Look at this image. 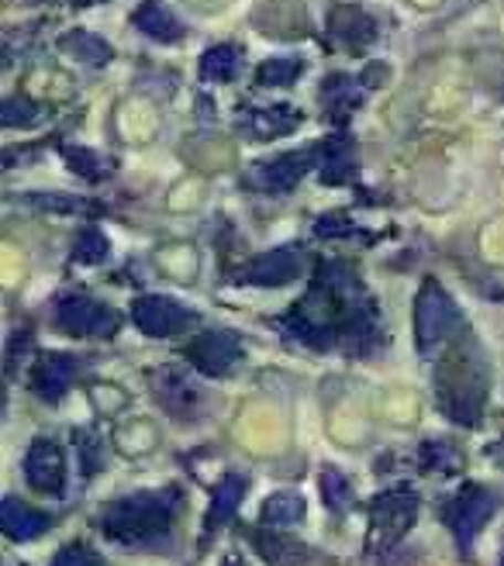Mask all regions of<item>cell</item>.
Listing matches in <instances>:
<instances>
[{"mask_svg": "<svg viewBox=\"0 0 504 566\" xmlns=\"http://www.w3.org/2000/svg\"><path fill=\"white\" fill-rule=\"evenodd\" d=\"M73 380H76V359L63 356V353H49L32 366L28 387H32V394H39L42 401L55 405L73 387Z\"/></svg>", "mask_w": 504, "mask_h": 566, "instance_id": "cell-14", "label": "cell"}, {"mask_svg": "<svg viewBox=\"0 0 504 566\" xmlns=\"http://www.w3.org/2000/svg\"><path fill=\"white\" fill-rule=\"evenodd\" d=\"M328 35L346 52H359L377 39V24L367 11H359V8H335L328 18Z\"/></svg>", "mask_w": 504, "mask_h": 566, "instance_id": "cell-18", "label": "cell"}, {"mask_svg": "<svg viewBox=\"0 0 504 566\" xmlns=\"http://www.w3.org/2000/svg\"><path fill=\"white\" fill-rule=\"evenodd\" d=\"M322 497H325V504L332 507V512H346L349 507V501H353V488H349V480L339 473V470H332V467H325L322 470Z\"/></svg>", "mask_w": 504, "mask_h": 566, "instance_id": "cell-27", "label": "cell"}, {"mask_svg": "<svg viewBox=\"0 0 504 566\" xmlns=\"http://www.w3.org/2000/svg\"><path fill=\"white\" fill-rule=\"evenodd\" d=\"M418 518V497L411 491H390L384 497H377L374 504V535H387V539H398L411 528V522Z\"/></svg>", "mask_w": 504, "mask_h": 566, "instance_id": "cell-15", "label": "cell"}, {"mask_svg": "<svg viewBox=\"0 0 504 566\" xmlns=\"http://www.w3.org/2000/svg\"><path fill=\"white\" fill-rule=\"evenodd\" d=\"M501 566H504V556H501Z\"/></svg>", "mask_w": 504, "mask_h": 566, "instance_id": "cell-35", "label": "cell"}, {"mask_svg": "<svg viewBox=\"0 0 504 566\" xmlns=\"http://www.w3.org/2000/svg\"><path fill=\"white\" fill-rule=\"evenodd\" d=\"M252 543H256V549L273 566H304V559H312V549L301 546V543H291V539H280V535L252 532Z\"/></svg>", "mask_w": 504, "mask_h": 566, "instance_id": "cell-23", "label": "cell"}, {"mask_svg": "<svg viewBox=\"0 0 504 566\" xmlns=\"http://www.w3.org/2000/svg\"><path fill=\"white\" fill-rule=\"evenodd\" d=\"M132 21H135L138 32L156 39V42H180L183 39L180 18L170 8H166V4H159V0H146V4H138V11L132 14Z\"/></svg>", "mask_w": 504, "mask_h": 566, "instance_id": "cell-19", "label": "cell"}, {"mask_svg": "<svg viewBox=\"0 0 504 566\" xmlns=\"http://www.w3.org/2000/svg\"><path fill=\"white\" fill-rule=\"evenodd\" d=\"M359 169V156H356V142L353 135L339 132L328 135V142L318 149V174L325 184H349Z\"/></svg>", "mask_w": 504, "mask_h": 566, "instance_id": "cell-16", "label": "cell"}, {"mask_svg": "<svg viewBox=\"0 0 504 566\" xmlns=\"http://www.w3.org/2000/svg\"><path fill=\"white\" fill-rule=\"evenodd\" d=\"M107 252H111V245H107L104 232H97V229H83V232L76 235V245H73V263L97 266V263L107 260Z\"/></svg>", "mask_w": 504, "mask_h": 566, "instance_id": "cell-26", "label": "cell"}, {"mask_svg": "<svg viewBox=\"0 0 504 566\" xmlns=\"http://www.w3.org/2000/svg\"><path fill=\"white\" fill-rule=\"evenodd\" d=\"M94 398H107L97 405L104 415H118L125 408V390H118V387H94Z\"/></svg>", "mask_w": 504, "mask_h": 566, "instance_id": "cell-33", "label": "cell"}, {"mask_svg": "<svg viewBox=\"0 0 504 566\" xmlns=\"http://www.w3.org/2000/svg\"><path fill=\"white\" fill-rule=\"evenodd\" d=\"M322 101H325V111L328 118L335 122H346L356 107H363V87L353 80V76H325V87H322Z\"/></svg>", "mask_w": 504, "mask_h": 566, "instance_id": "cell-20", "label": "cell"}, {"mask_svg": "<svg viewBox=\"0 0 504 566\" xmlns=\"http://www.w3.org/2000/svg\"><path fill=\"white\" fill-rule=\"evenodd\" d=\"M301 125V111L291 104H270V107H249L239 115V132L252 142H270L280 135H291Z\"/></svg>", "mask_w": 504, "mask_h": 566, "instance_id": "cell-13", "label": "cell"}, {"mask_svg": "<svg viewBox=\"0 0 504 566\" xmlns=\"http://www.w3.org/2000/svg\"><path fill=\"white\" fill-rule=\"evenodd\" d=\"M39 122V107L28 101V97H11L0 107V125L4 128H28Z\"/></svg>", "mask_w": 504, "mask_h": 566, "instance_id": "cell-30", "label": "cell"}, {"mask_svg": "<svg viewBox=\"0 0 504 566\" xmlns=\"http://www.w3.org/2000/svg\"><path fill=\"white\" fill-rule=\"evenodd\" d=\"M132 322L153 338H174V335H183L187 328L198 325V315L174 297L146 294L132 304Z\"/></svg>", "mask_w": 504, "mask_h": 566, "instance_id": "cell-8", "label": "cell"}, {"mask_svg": "<svg viewBox=\"0 0 504 566\" xmlns=\"http://www.w3.org/2000/svg\"><path fill=\"white\" fill-rule=\"evenodd\" d=\"M239 73V49L235 45H214L204 52V60H201V76L208 83H232Z\"/></svg>", "mask_w": 504, "mask_h": 566, "instance_id": "cell-24", "label": "cell"}, {"mask_svg": "<svg viewBox=\"0 0 504 566\" xmlns=\"http://www.w3.org/2000/svg\"><path fill=\"white\" fill-rule=\"evenodd\" d=\"M466 325L456 301L445 294L435 280H426L414 301V346L426 359H432L439 349H450L453 343H463Z\"/></svg>", "mask_w": 504, "mask_h": 566, "instance_id": "cell-4", "label": "cell"}, {"mask_svg": "<svg viewBox=\"0 0 504 566\" xmlns=\"http://www.w3.org/2000/svg\"><path fill=\"white\" fill-rule=\"evenodd\" d=\"M24 480L32 484L39 494L49 497H63L66 491V457L60 442L52 439H35L28 446V457H24Z\"/></svg>", "mask_w": 504, "mask_h": 566, "instance_id": "cell-9", "label": "cell"}, {"mask_svg": "<svg viewBox=\"0 0 504 566\" xmlns=\"http://www.w3.org/2000/svg\"><path fill=\"white\" fill-rule=\"evenodd\" d=\"M287 328L312 349H349L377 343V311L346 263H325L312 291L287 315Z\"/></svg>", "mask_w": 504, "mask_h": 566, "instance_id": "cell-1", "label": "cell"}, {"mask_svg": "<svg viewBox=\"0 0 504 566\" xmlns=\"http://www.w3.org/2000/svg\"><path fill=\"white\" fill-rule=\"evenodd\" d=\"M55 325L76 338H111L118 332V311L94 297L70 294L55 304Z\"/></svg>", "mask_w": 504, "mask_h": 566, "instance_id": "cell-6", "label": "cell"}, {"mask_svg": "<svg viewBox=\"0 0 504 566\" xmlns=\"http://www.w3.org/2000/svg\"><path fill=\"white\" fill-rule=\"evenodd\" d=\"M301 518H304V497L294 494V491H280V494L266 497V504H263V522L266 525L284 528V525H297Z\"/></svg>", "mask_w": 504, "mask_h": 566, "instance_id": "cell-25", "label": "cell"}, {"mask_svg": "<svg viewBox=\"0 0 504 566\" xmlns=\"http://www.w3.org/2000/svg\"><path fill=\"white\" fill-rule=\"evenodd\" d=\"M49 525H52V518L45 512H39V507H28L18 497L0 501V528H4L8 539L32 543V539H39L42 532H49Z\"/></svg>", "mask_w": 504, "mask_h": 566, "instance_id": "cell-17", "label": "cell"}, {"mask_svg": "<svg viewBox=\"0 0 504 566\" xmlns=\"http://www.w3.org/2000/svg\"><path fill=\"white\" fill-rule=\"evenodd\" d=\"M435 398L439 411H445L460 424H477L487 398V374L477 349L460 343V349L445 353L435 374Z\"/></svg>", "mask_w": 504, "mask_h": 566, "instance_id": "cell-3", "label": "cell"}, {"mask_svg": "<svg viewBox=\"0 0 504 566\" xmlns=\"http://www.w3.org/2000/svg\"><path fill=\"white\" fill-rule=\"evenodd\" d=\"M301 273H304V252L297 245H280L256 260H249L239 280L256 283V287H284V283H294Z\"/></svg>", "mask_w": 504, "mask_h": 566, "instance_id": "cell-11", "label": "cell"}, {"mask_svg": "<svg viewBox=\"0 0 504 566\" xmlns=\"http://www.w3.org/2000/svg\"><path fill=\"white\" fill-rule=\"evenodd\" d=\"M63 156H66V163H70L73 174L87 177V180H104V177L111 174V163H104V159H101L97 153H91V149H76V146H70V149H63Z\"/></svg>", "mask_w": 504, "mask_h": 566, "instance_id": "cell-29", "label": "cell"}, {"mask_svg": "<svg viewBox=\"0 0 504 566\" xmlns=\"http://www.w3.org/2000/svg\"><path fill=\"white\" fill-rule=\"evenodd\" d=\"M76 449H80V467L87 476H94L104 467V442L94 432H76Z\"/></svg>", "mask_w": 504, "mask_h": 566, "instance_id": "cell-31", "label": "cell"}, {"mask_svg": "<svg viewBox=\"0 0 504 566\" xmlns=\"http://www.w3.org/2000/svg\"><path fill=\"white\" fill-rule=\"evenodd\" d=\"M28 205L49 208V211H83V208H91V205H83V201H73V197H32Z\"/></svg>", "mask_w": 504, "mask_h": 566, "instance_id": "cell-34", "label": "cell"}, {"mask_svg": "<svg viewBox=\"0 0 504 566\" xmlns=\"http://www.w3.org/2000/svg\"><path fill=\"white\" fill-rule=\"evenodd\" d=\"M497 504H501V497L494 491H487L481 484H466L460 494L450 497V504L442 507V518L453 528L460 553H470L473 539H477V532L491 522Z\"/></svg>", "mask_w": 504, "mask_h": 566, "instance_id": "cell-5", "label": "cell"}, {"mask_svg": "<svg viewBox=\"0 0 504 566\" xmlns=\"http://www.w3.org/2000/svg\"><path fill=\"white\" fill-rule=\"evenodd\" d=\"M242 497H245V480L239 473H229L225 480H221V488L214 491L211 512H208V522H204V543L211 539V535L221 525L232 522V515H235V507L242 504Z\"/></svg>", "mask_w": 504, "mask_h": 566, "instance_id": "cell-21", "label": "cell"}, {"mask_svg": "<svg viewBox=\"0 0 504 566\" xmlns=\"http://www.w3.org/2000/svg\"><path fill=\"white\" fill-rule=\"evenodd\" d=\"M60 49L66 55H73V60L83 63V66H107L111 55H115L104 39H97L91 32H70V35H63L60 39Z\"/></svg>", "mask_w": 504, "mask_h": 566, "instance_id": "cell-22", "label": "cell"}, {"mask_svg": "<svg viewBox=\"0 0 504 566\" xmlns=\"http://www.w3.org/2000/svg\"><path fill=\"white\" fill-rule=\"evenodd\" d=\"M315 163H318V149H294L273 159H260L245 174V187L260 193H291Z\"/></svg>", "mask_w": 504, "mask_h": 566, "instance_id": "cell-7", "label": "cell"}, {"mask_svg": "<svg viewBox=\"0 0 504 566\" xmlns=\"http://www.w3.org/2000/svg\"><path fill=\"white\" fill-rule=\"evenodd\" d=\"M304 63L301 60H266L260 70H256V80L263 87H291V83L301 76Z\"/></svg>", "mask_w": 504, "mask_h": 566, "instance_id": "cell-28", "label": "cell"}, {"mask_svg": "<svg viewBox=\"0 0 504 566\" xmlns=\"http://www.w3.org/2000/svg\"><path fill=\"white\" fill-rule=\"evenodd\" d=\"M153 394H156L159 408L174 418H193L204 408V394L177 370H156L153 374Z\"/></svg>", "mask_w": 504, "mask_h": 566, "instance_id": "cell-12", "label": "cell"}, {"mask_svg": "<svg viewBox=\"0 0 504 566\" xmlns=\"http://www.w3.org/2000/svg\"><path fill=\"white\" fill-rule=\"evenodd\" d=\"M180 512H183L180 488L138 491L104 507L101 532L128 549H159L174 535V522L180 518Z\"/></svg>", "mask_w": 504, "mask_h": 566, "instance_id": "cell-2", "label": "cell"}, {"mask_svg": "<svg viewBox=\"0 0 504 566\" xmlns=\"http://www.w3.org/2000/svg\"><path fill=\"white\" fill-rule=\"evenodd\" d=\"M52 566H104V559H101V553H94L91 546L73 543V546H63L60 553H55Z\"/></svg>", "mask_w": 504, "mask_h": 566, "instance_id": "cell-32", "label": "cell"}, {"mask_svg": "<svg viewBox=\"0 0 504 566\" xmlns=\"http://www.w3.org/2000/svg\"><path fill=\"white\" fill-rule=\"evenodd\" d=\"M187 359L204 377H229L242 359V346L229 332H201L187 346Z\"/></svg>", "mask_w": 504, "mask_h": 566, "instance_id": "cell-10", "label": "cell"}]
</instances>
